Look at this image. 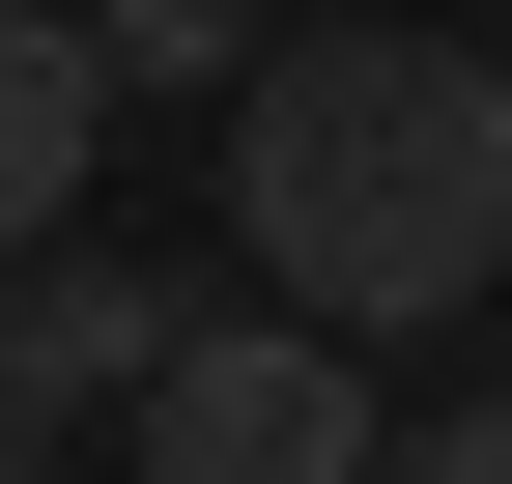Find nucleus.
Listing matches in <instances>:
<instances>
[{
  "label": "nucleus",
  "mask_w": 512,
  "mask_h": 484,
  "mask_svg": "<svg viewBox=\"0 0 512 484\" xmlns=\"http://www.w3.org/2000/svg\"><path fill=\"white\" fill-rule=\"evenodd\" d=\"M228 228L313 342H427L512 285V57L484 29H256L228 86Z\"/></svg>",
  "instance_id": "f257e3e1"
},
{
  "label": "nucleus",
  "mask_w": 512,
  "mask_h": 484,
  "mask_svg": "<svg viewBox=\"0 0 512 484\" xmlns=\"http://www.w3.org/2000/svg\"><path fill=\"white\" fill-rule=\"evenodd\" d=\"M114 456H143V484H370V342H313V314H200L143 399H114Z\"/></svg>",
  "instance_id": "f03ea898"
},
{
  "label": "nucleus",
  "mask_w": 512,
  "mask_h": 484,
  "mask_svg": "<svg viewBox=\"0 0 512 484\" xmlns=\"http://www.w3.org/2000/svg\"><path fill=\"white\" fill-rule=\"evenodd\" d=\"M171 342H200V314H171L114 228H29V257H0V371H29V428H114Z\"/></svg>",
  "instance_id": "7ed1b4c3"
},
{
  "label": "nucleus",
  "mask_w": 512,
  "mask_h": 484,
  "mask_svg": "<svg viewBox=\"0 0 512 484\" xmlns=\"http://www.w3.org/2000/svg\"><path fill=\"white\" fill-rule=\"evenodd\" d=\"M86 143H114L86 0H0V257H29V228H86Z\"/></svg>",
  "instance_id": "20e7f679"
},
{
  "label": "nucleus",
  "mask_w": 512,
  "mask_h": 484,
  "mask_svg": "<svg viewBox=\"0 0 512 484\" xmlns=\"http://www.w3.org/2000/svg\"><path fill=\"white\" fill-rule=\"evenodd\" d=\"M114 86H256V0H86Z\"/></svg>",
  "instance_id": "39448f33"
},
{
  "label": "nucleus",
  "mask_w": 512,
  "mask_h": 484,
  "mask_svg": "<svg viewBox=\"0 0 512 484\" xmlns=\"http://www.w3.org/2000/svg\"><path fill=\"white\" fill-rule=\"evenodd\" d=\"M370 484H512V399H427V428H370Z\"/></svg>",
  "instance_id": "423d86ee"
},
{
  "label": "nucleus",
  "mask_w": 512,
  "mask_h": 484,
  "mask_svg": "<svg viewBox=\"0 0 512 484\" xmlns=\"http://www.w3.org/2000/svg\"><path fill=\"white\" fill-rule=\"evenodd\" d=\"M0 456H57V428H29V371H0Z\"/></svg>",
  "instance_id": "0eeeda50"
},
{
  "label": "nucleus",
  "mask_w": 512,
  "mask_h": 484,
  "mask_svg": "<svg viewBox=\"0 0 512 484\" xmlns=\"http://www.w3.org/2000/svg\"><path fill=\"white\" fill-rule=\"evenodd\" d=\"M0 484H57V456H0Z\"/></svg>",
  "instance_id": "6e6552de"
}]
</instances>
